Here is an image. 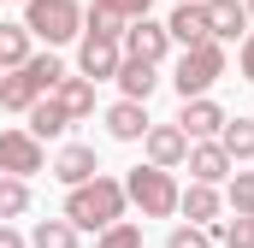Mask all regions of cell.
I'll use <instances>...</instances> for the list:
<instances>
[{
  "mask_svg": "<svg viewBox=\"0 0 254 248\" xmlns=\"http://www.w3.org/2000/svg\"><path fill=\"white\" fill-rule=\"evenodd\" d=\"M130 207V195L119 178H89V184H71L65 189V219L77 225V231H107V225H119Z\"/></svg>",
  "mask_w": 254,
  "mask_h": 248,
  "instance_id": "obj_1",
  "label": "cell"
},
{
  "mask_svg": "<svg viewBox=\"0 0 254 248\" xmlns=\"http://www.w3.org/2000/svg\"><path fill=\"white\" fill-rule=\"evenodd\" d=\"M24 30L48 48H60L71 36H83V6L77 0H24Z\"/></svg>",
  "mask_w": 254,
  "mask_h": 248,
  "instance_id": "obj_2",
  "label": "cell"
},
{
  "mask_svg": "<svg viewBox=\"0 0 254 248\" xmlns=\"http://www.w3.org/2000/svg\"><path fill=\"white\" fill-rule=\"evenodd\" d=\"M125 195L142 207V219H172L184 189H178V178H172L166 166H136V172L125 178Z\"/></svg>",
  "mask_w": 254,
  "mask_h": 248,
  "instance_id": "obj_3",
  "label": "cell"
},
{
  "mask_svg": "<svg viewBox=\"0 0 254 248\" xmlns=\"http://www.w3.org/2000/svg\"><path fill=\"white\" fill-rule=\"evenodd\" d=\"M225 77V42H195V48H184V60H178V71H172V89L190 101V95H207L213 83Z\"/></svg>",
  "mask_w": 254,
  "mask_h": 248,
  "instance_id": "obj_4",
  "label": "cell"
},
{
  "mask_svg": "<svg viewBox=\"0 0 254 248\" xmlns=\"http://www.w3.org/2000/svg\"><path fill=\"white\" fill-rule=\"evenodd\" d=\"M125 60V36H101V30H83V42H77V71L83 77H113Z\"/></svg>",
  "mask_w": 254,
  "mask_h": 248,
  "instance_id": "obj_5",
  "label": "cell"
},
{
  "mask_svg": "<svg viewBox=\"0 0 254 248\" xmlns=\"http://www.w3.org/2000/svg\"><path fill=\"white\" fill-rule=\"evenodd\" d=\"M0 172H12V178H36V172H48L42 142H36L30 130H0Z\"/></svg>",
  "mask_w": 254,
  "mask_h": 248,
  "instance_id": "obj_6",
  "label": "cell"
},
{
  "mask_svg": "<svg viewBox=\"0 0 254 248\" xmlns=\"http://www.w3.org/2000/svg\"><path fill=\"white\" fill-rule=\"evenodd\" d=\"M125 54H130V60L160 65L166 54H172V30H166V24H154L148 12H142V18H130V24H125Z\"/></svg>",
  "mask_w": 254,
  "mask_h": 248,
  "instance_id": "obj_7",
  "label": "cell"
},
{
  "mask_svg": "<svg viewBox=\"0 0 254 248\" xmlns=\"http://www.w3.org/2000/svg\"><path fill=\"white\" fill-rule=\"evenodd\" d=\"M142 154H148V166L178 172V166H184V154H190L184 124H148V130H142Z\"/></svg>",
  "mask_w": 254,
  "mask_h": 248,
  "instance_id": "obj_8",
  "label": "cell"
},
{
  "mask_svg": "<svg viewBox=\"0 0 254 248\" xmlns=\"http://www.w3.org/2000/svg\"><path fill=\"white\" fill-rule=\"evenodd\" d=\"M184 166H190V178H195V184H225L237 160L225 154V142H219V136H207V142H190Z\"/></svg>",
  "mask_w": 254,
  "mask_h": 248,
  "instance_id": "obj_9",
  "label": "cell"
},
{
  "mask_svg": "<svg viewBox=\"0 0 254 248\" xmlns=\"http://www.w3.org/2000/svg\"><path fill=\"white\" fill-rule=\"evenodd\" d=\"M178 124H184V136H190V142H207V136H219V130H225V107H219L213 95H190V101H184V113H178Z\"/></svg>",
  "mask_w": 254,
  "mask_h": 248,
  "instance_id": "obj_10",
  "label": "cell"
},
{
  "mask_svg": "<svg viewBox=\"0 0 254 248\" xmlns=\"http://www.w3.org/2000/svg\"><path fill=\"white\" fill-rule=\"evenodd\" d=\"M207 6V36L213 42H237V36H249V6L243 0H201Z\"/></svg>",
  "mask_w": 254,
  "mask_h": 248,
  "instance_id": "obj_11",
  "label": "cell"
},
{
  "mask_svg": "<svg viewBox=\"0 0 254 248\" xmlns=\"http://www.w3.org/2000/svg\"><path fill=\"white\" fill-rule=\"evenodd\" d=\"M48 172L71 189V184H89V178L101 172V160H95V148H89V142H65L60 154H54V166H48Z\"/></svg>",
  "mask_w": 254,
  "mask_h": 248,
  "instance_id": "obj_12",
  "label": "cell"
},
{
  "mask_svg": "<svg viewBox=\"0 0 254 248\" xmlns=\"http://www.w3.org/2000/svg\"><path fill=\"white\" fill-rule=\"evenodd\" d=\"M219 207H225V201H219V184H195L190 178V189L178 195V213H184L190 225H219Z\"/></svg>",
  "mask_w": 254,
  "mask_h": 248,
  "instance_id": "obj_13",
  "label": "cell"
},
{
  "mask_svg": "<svg viewBox=\"0 0 254 248\" xmlns=\"http://www.w3.org/2000/svg\"><path fill=\"white\" fill-rule=\"evenodd\" d=\"M142 130H148V101H119V107H107V136L113 142H142Z\"/></svg>",
  "mask_w": 254,
  "mask_h": 248,
  "instance_id": "obj_14",
  "label": "cell"
},
{
  "mask_svg": "<svg viewBox=\"0 0 254 248\" xmlns=\"http://www.w3.org/2000/svg\"><path fill=\"white\" fill-rule=\"evenodd\" d=\"M166 30H172V42H178V48L207 42V6H201V0H178V12L166 18Z\"/></svg>",
  "mask_w": 254,
  "mask_h": 248,
  "instance_id": "obj_15",
  "label": "cell"
},
{
  "mask_svg": "<svg viewBox=\"0 0 254 248\" xmlns=\"http://www.w3.org/2000/svg\"><path fill=\"white\" fill-rule=\"evenodd\" d=\"M54 101L71 113V124H77V119H89V113H95V77H83V71L71 77V71H65V77H60V89H54Z\"/></svg>",
  "mask_w": 254,
  "mask_h": 248,
  "instance_id": "obj_16",
  "label": "cell"
},
{
  "mask_svg": "<svg viewBox=\"0 0 254 248\" xmlns=\"http://www.w3.org/2000/svg\"><path fill=\"white\" fill-rule=\"evenodd\" d=\"M113 77H119V89H125L130 101H148V95H154V89H160V65H148V60H119V71H113Z\"/></svg>",
  "mask_w": 254,
  "mask_h": 248,
  "instance_id": "obj_17",
  "label": "cell"
},
{
  "mask_svg": "<svg viewBox=\"0 0 254 248\" xmlns=\"http://www.w3.org/2000/svg\"><path fill=\"white\" fill-rule=\"evenodd\" d=\"M24 130H30L36 142H54V136H65V130H71V113H65L54 95H42V101L30 107V124H24Z\"/></svg>",
  "mask_w": 254,
  "mask_h": 248,
  "instance_id": "obj_18",
  "label": "cell"
},
{
  "mask_svg": "<svg viewBox=\"0 0 254 248\" xmlns=\"http://www.w3.org/2000/svg\"><path fill=\"white\" fill-rule=\"evenodd\" d=\"M36 101H42V89L30 83V71H24V65L0 71V107H6V113H30Z\"/></svg>",
  "mask_w": 254,
  "mask_h": 248,
  "instance_id": "obj_19",
  "label": "cell"
},
{
  "mask_svg": "<svg viewBox=\"0 0 254 248\" xmlns=\"http://www.w3.org/2000/svg\"><path fill=\"white\" fill-rule=\"evenodd\" d=\"M219 142H225V154L243 166V160H254V119H225V130H219Z\"/></svg>",
  "mask_w": 254,
  "mask_h": 248,
  "instance_id": "obj_20",
  "label": "cell"
},
{
  "mask_svg": "<svg viewBox=\"0 0 254 248\" xmlns=\"http://www.w3.org/2000/svg\"><path fill=\"white\" fill-rule=\"evenodd\" d=\"M77 237H83V231L60 213V219H42V225L30 231V248H77Z\"/></svg>",
  "mask_w": 254,
  "mask_h": 248,
  "instance_id": "obj_21",
  "label": "cell"
},
{
  "mask_svg": "<svg viewBox=\"0 0 254 248\" xmlns=\"http://www.w3.org/2000/svg\"><path fill=\"white\" fill-rule=\"evenodd\" d=\"M30 42H36V36H30L24 24H6V18H0V71H12V65L30 60Z\"/></svg>",
  "mask_w": 254,
  "mask_h": 248,
  "instance_id": "obj_22",
  "label": "cell"
},
{
  "mask_svg": "<svg viewBox=\"0 0 254 248\" xmlns=\"http://www.w3.org/2000/svg\"><path fill=\"white\" fill-rule=\"evenodd\" d=\"M30 213V178L0 172V219H24Z\"/></svg>",
  "mask_w": 254,
  "mask_h": 248,
  "instance_id": "obj_23",
  "label": "cell"
},
{
  "mask_svg": "<svg viewBox=\"0 0 254 248\" xmlns=\"http://www.w3.org/2000/svg\"><path fill=\"white\" fill-rule=\"evenodd\" d=\"M24 71H30V83H36L42 95H54V89H60V77H65V65H60V54H54V48H48V54H30V60H24Z\"/></svg>",
  "mask_w": 254,
  "mask_h": 248,
  "instance_id": "obj_24",
  "label": "cell"
},
{
  "mask_svg": "<svg viewBox=\"0 0 254 248\" xmlns=\"http://www.w3.org/2000/svg\"><path fill=\"white\" fill-rule=\"evenodd\" d=\"M207 231H213V243H225V248H254V213L219 219V225H207Z\"/></svg>",
  "mask_w": 254,
  "mask_h": 248,
  "instance_id": "obj_25",
  "label": "cell"
},
{
  "mask_svg": "<svg viewBox=\"0 0 254 248\" xmlns=\"http://www.w3.org/2000/svg\"><path fill=\"white\" fill-rule=\"evenodd\" d=\"M231 207L254 213V172H243V166H231Z\"/></svg>",
  "mask_w": 254,
  "mask_h": 248,
  "instance_id": "obj_26",
  "label": "cell"
},
{
  "mask_svg": "<svg viewBox=\"0 0 254 248\" xmlns=\"http://www.w3.org/2000/svg\"><path fill=\"white\" fill-rule=\"evenodd\" d=\"M95 248H142V225H125V219H119V225L101 231V243H95Z\"/></svg>",
  "mask_w": 254,
  "mask_h": 248,
  "instance_id": "obj_27",
  "label": "cell"
},
{
  "mask_svg": "<svg viewBox=\"0 0 254 248\" xmlns=\"http://www.w3.org/2000/svg\"><path fill=\"white\" fill-rule=\"evenodd\" d=\"M166 248H213V231H207V225H178V231L166 237Z\"/></svg>",
  "mask_w": 254,
  "mask_h": 248,
  "instance_id": "obj_28",
  "label": "cell"
},
{
  "mask_svg": "<svg viewBox=\"0 0 254 248\" xmlns=\"http://www.w3.org/2000/svg\"><path fill=\"white\" fill-rule=\"evenodd\" d=\"M148 6H154V0H95V12H113V18H142V12H148Z\"/></svg>",
  "mask_w": 254,
  "mask_h": 248,
  "instance_id": "obj_29",
  "label": "cell"
},
{
  "mask_svg": "<svg viewBox=\"0 0 254 248\" xmlns=\"http://www.w3.org/2000/svg\"><path fill=\"white\" fill-rule=\"evenodd\" d=\"M237 71H243V83H254V30L243 36V48H237Z\"/></svg>",
  "mask_w": 254,
  "mask_h": 248,
  "instance_id": "obj_30",
  "label": "cell"
},
{
  "mask_svg": "<svg viewBox=\"0 0 254 248\" xmlns=\"http://www.w3.org/2000/svg\"><path fill=\"white\" fill-rule=\"evenodd\" d=\"M0 248H30V237H18L12 219H0Z\"/></svg>",
  "mask_w": 254,
  "mask_h": 248,
  "instance_id": "obj_31",
  "label": "cell"
},
{
  "mask_svg": "<svg viewBox=\"0 0 254 248\" xmlns=\"http://www.w3.org/2000/svg\"><path fill=\"white\" fill-rule=\"evenodd\" d=\"M249 18H254V0H249Z\"/></svg>",
  "mask_w": 254,
  "mask_h": 248,
  "instance_id": "obj_32",
  "label": "cell"
}]
</instances>
